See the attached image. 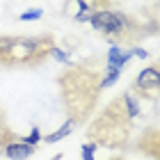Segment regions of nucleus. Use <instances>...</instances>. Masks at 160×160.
Returning a JSON list of instances; mask_svg holds the SVG:
<instances>
[{
	"label": "nucleus",
	"mask_w": 160,
	"mask_h": 160,
	"mask_svg": "<svg viewBox=\"0 0 160 160\" xmlns=\"http://www.w3.org/2000/svg\"><path fill=\"white\" fill-rule=\"evenodd\" d=\"M101 73L94 64H73L60 76V94L64 110L76 123L92 117L98 103Z\"/></svg>",
	"instance_id": "obj_1"
},
{
	"label": "nucleus",
	"mask_w": 160,
	"mask_h": 160,
	"mask_svg": "<svg viewBox=\"0 0 160 160\" xmlns=\"http://www.w3.org/2000/svg\"><path fill=\"white\" fill-rule=\"evenodd\" d=\"M135 117H140V98L128 89L123 96H117L103 108V112L89 123L87 135L98 147L121 149L128 142L130 123Z\"/></svg>",
	"instance_id": "obj_2"
},
{
	"label": "nucleus",
	"mask_w": 160,
	"mask_h": 160,
	"mask_svg": "<svg viewBox=\"0 0 160 160\" xmlns=\"http://www.w3.org/2000/svg\"><path fill=\"white\" fill-rule=\"evenodd\" d=\"M89 23L98 34H103L105 39H110L112 43H119V46L121 43L135 46L137 39L151 34V28H144L135 16L119 9H98L92 14Z\"/></svg>",
	"instance_id": "obj_3"
},
{
	"label": "nucleus",
	"mask_w": 160,
	"mask_h": 160,
	"mask_svg": "<svg viewBox=\"0 0 160 160\" xmlns=\"http://www.w3.org/2000/svg\"><path fill=\"white\" fill-rule=\"evenodd\" d=\"M130 92H133L137 98H147V101L160 98V62L144 67L140 73L135 76Z\"/></svg>",
	"instance_id": "obj_4"
},
{
	"label": "nucleus",
	"mask_w": 160,
	"mask_h": 160,
	"mask_svg": "<svg viewBox=\"0 0 160 160\" xmlns=\"http://www.w3.org/2000/svg\"><path fill=\"white\" fill-rule=\"evenodd\" d=\"M112 5V0H67L64 2V14L76 9L71 16H73V21H78V23H85V21L92 18L94 12L98 9H108V7Z\"/></svg>",
	"instance_id": "obj_5"
},
{
	"label": "nucleus",
	"mask_w": 160,
	"mask_h": 160,
	"mask_svg": "<svg viewBox=\"0 0 160 160\" xmlns=\"http://www.w3.org/2000/svg\"><path fill=\"white\" fill-rule=\"evenodd\" d=\"M137 149L144 156L160 160V128H147L137 140Z\"/></svg>",
	"instance_id": "obj_6"
},
{
	"label": "nucleus",
	"mask_w": 160,
	"mask_h": 160,
	"mask_svg": "<svg viewBox=\"0 0 160 160\" xmlns=\"http://www.w3.org/2000/svg\"><path fill=\"white\" fill-rule=\"evenodd\" d=\"M133 57V53L128 50H123L119 43H112L110 48H108V55H105V69H114V71H121L123 67L128 64V60Z\"/></svg>",
	"instance_id": "obj_7"
},
{
	"label": "nucleus",
	"mask_w": 160,
	"mask_h": 160,
	"mask_svg": "<svg viewBox=\"0 0 160 160\" xmlns=\"http://www.w3.org/2000/svg\"><path fill=\"white\" fill-rule=\"evenodd\" d=\"M34 153H37V147H32V144H28V142H21V140L9 142L2 149V156L9 158V160H28V158H32Z\"/></svg>",
	"instance_id": "obj_8"
},
{
	"label": "nucleus",
	"mask_w": 160,
	"mask_h": 160,
	"mask_svg": "<svg viewBox=\"0 0 160 160\" xmlns=\"http://www.w3.org/2000/svg\"><path fill=\"white\" fill-rule=\"evenodd\" d=\"M73 128H76V121H73V119L69 117V119L64 121V123H62L60 128L55 130V133H50V135H43V137H41V142H46V144H55V142L64 140V137H67V135H71V130H73Z\"/></svg>",
	"instance_id": "obj_9"
},
{
	"label": "nucleus",
	"mask_w": 160,
	"mask_h": 160,
	"mask_svg": "<svg viewBox=\"0 0 160 160\" xmlns=\"http://www.w3.org/2000/svg\"><path fill=\"white\" fill-rule=\"evenodd\" d=\"M16 140H18V135L9 128V123L5 119V112H2V108H0V147L5 149L9 142H16Z\"/></svg>",
	"instance_id": "obj_10"
},
{
	"label": "nucleus",
	"mask_w": 160,
	"mask_h": 160,
	"mask_svg": "<svg viewBox=\"0 0 160 160\" xmlns=\"http://www.w3.org/2000/svg\"><path fill=\"white\" fill-rule=\"evenodd\" d=\"M121 71H114V69H105V73L101 76V89H108V87H112L114 82L119 80Z\"/></svg>",
	"instance_id": "obj_11"
},
{
	"label": "nucleus",
	"mask_w": 160,
	"mask_h": 160,
	"mask_svg": "<svg viewBox=\"0 0 160 160\" xmlns=\"http://www.w3.org/2000/svg\"><path fill=\"white\" fill-rule=\"evenodd\" d=\"M41 130L37 128V126H32V133L30 135H25V137H18L21 142H28V144H32V147H37V142H41Z\"/></svg>",
	"instance_id": "obj_12"
},
{
	"label": "nucleus",
	"mask_w": 160,
	"mask_h": 160,
	"mask_svg": "<svg viewBox=\"0 0 160 160\" xmlns=\"http://www.w3.org/2000/svg\"><path fill=\"white\" fill-rule=\"evenodd\" d=\"M98 149V144L96 142H85L82 144V160H94V151H96Z\"/></svg>",
	"instance_id": "obj_13"
},
{
	"label": "nucleus",
	"mask_w": 160,
	"mask_h": 160,
	"mask_svg": "<svg viewBox=\"0 0 160 160\" xmlns=\"http://www.w3.org/2000/svg\"><path fill=\"white\" fill-rule=\"evenodd\" d=\"M50 57H55V60H57V62H62V64H69V62H71L69 53H64V50H60L57 46H53V48H50Z\"/></svg>",
	"instance_id": "obj_14"
},
{
	"label": "nucleus",
	"mask_w": 160,
	"mask_h": 160,
	"mask_svg": "<svg viewBox=\"0 0 160 160\" xmlns=\"http://www.w3.org/2000/svg\"><path fill=\"white\" fill-rule=\"evenodd\" d=\"M43 16V12L41 9H28V12H23L18 16V21H39Z\"/></svg>",
	"instance_id": "obj_15"
},
{
	"label": "nucleus",
	"mask_w": 160,
	"mask_h": 160,
	"mask_svg": "<svg viewBox=\"0 0 160 160\" xmlns=\"http://www.w3.org/2000/svg\"><path fill=\"white\" fill-rule=\"evenodd\" d=\"M130 53H133L135 57H140V60H147V57H149V53L144 48H140V46H130Z\"/></svg>",
	"instance_id": "obj_16"
},
{
	"label": "nucleus",
	"mask_w": 160,
	"mask_h": 160,
	"mask_svg": "<svg viewBox=\"0 0 160 160\" xmlns=\"http://www.w3.org/2000/svg\"><path fill=\"white\" fill-rule=\"evenodd\" d=\"M0 156H2V147H0Z\"/></svg>",
	"instance_id": "obj_17"
},
{
	"label": "nucleus",
	"mask_w": 160,
	"mask_h": 160,
	"mask_svg": "<svg viewBox=\"0 0 160 160\" xmlns=\"http://www.w3.org/2000/svg\"><path fill=\"white\" fill-rule=\"evenodd\" d=\"M112 160H121V158H112Z\"/></svg>",
	"instance_id": "obj_18"
}]
</instances>
